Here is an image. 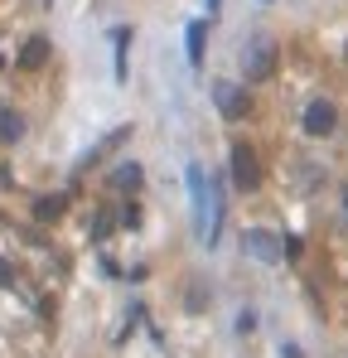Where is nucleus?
I'll return each instance as SVG.
<instances>
[{"label": "nucleus", "instance_id": "8", "mask_svg": "<svg viewBox=\"0 0 348 358\" xmlns=\"http://www.w3.org/2000/svg\"><path fill=\"white\" fill-rule=\"evenodd\" d=\"M126 49H131V24H116L112 29V78L126 83Z\"/></svg>", "mask_w": 348, "mask_h": 358}, {"label": "nucleus", "instance_id": "11", "mask_svg": "<svg viewBox=\"0 0 348 358\" xmlns=\"http://www.w3.org/2000/svg\"><path fill=\"white\" fill-rule=\"evenodd\" d=\"M44 59H49V44H44V39H29L24 54H20V68H39Z\"/></svg>", "mask_w": 348, "mask_h": 358}, {"label": "nucleus", "instance_id": "14", "mask_svg": "<svg viewBox=\"0 0 348 358\" xmlns=\"http://www.w3.org/2000/svg\"><path fill=\"white\" fill-rule=\"evenodd\" d=\"M344 208H348V194H344Z\"/></svg>", "mask_w": 348, "mask_h": 358}, {"label": "nucleus", "instance_id": "9", "mask_svg": "<svg viewBox=\"0 0 348 358\" xmlns=\"http://www.w3.org/2000/svg\"><path fill=\"white\" fill-rule=\"evenodd\" d=\"M112 184H116V189H131V194H136V189H140V165H136V160H126V165H116Z\"/></svg>", "mask_w": 348, "mask_h": 358}, {"label": "nucleus", "instance_id": "13", "mask_svg": "<svg viewBox=\"0 0 348 358\" xmlns=\"http://www.w3.org/2000/svg\"><path fill=\"white\" fill-rule=\"evenodd\" d=\"M0 286H15V266H10L5 257H0Z\"/></svg>", "mask_w": 348, "mask_h": 358}, {"label": "nucleus", "instance_id": "12", "mask_svg": "<svg viewBox=\"0 0 348 358\" xmlns=\"http://www.w3.org/2000/svg\"><path fill=\"white\" fill-rule=\"evenodd\" d=\"M63 208H68V194H54V199H39V203H34V213H39L44 223H49V218H58Z\"/></svg>", "mask_w": 348, "mask_h": 358}, {"label": "nucleus", "instance_id": "5", "mask_svg": "<svg viewBox=\"0 0 348 358\" xmlns=\"http://www.w3.org/2000/svg\"><path fill=\"white\" fill-rule=\"evenodd\" d=\"M271 63H276V44L271 39H252V49H247V78L256 83V78H271Z\"/></svg>", "mask_w": 348, "mask_h": 358}, {"label": "nucleus", "instance_id": "6", "mask_svg": "<svg viewBox=\"0 0 348 358\" xmlns=\"http://www.w3.org/2000/svg\"><path fill=\"white\" fill-rule=\"evenodd\" d=\"M334 126H339L334 102H324V97H319V102H310V107H305V131H310V136H329Z\"/></svg>", "mask_w": 348, "mask_h": 358}, {"label": "nucleus", "instance_id": "1", "mask_svg": "<svg viewBox=\"0 0 348 358\" xmlns=\"http://www.w3.org/2000/svg\"><path fill=\"white\" fill-rule=\"evenodd\" d=\"M184 184H189V203H194V223H198V238L208 233V175L198 160L184 165Z\"/></svg>", "mask_w": 348, "mask_h": 358}, {"label": "nucleus", "instance_id": "7", "mask_svg": "<svg viewBox=\"0 0 348 358\" xmlns=\"http://www.w3.org/2000/svg\"><path fill=\"white\" fill-rule=\"evenodd\" d=\"M203 39H208V20H189V29H184L189 68H203Z\"/></svg>", "mask_w": 348, "mask_h": 358}, {"label": "nucleus", "instance_id": "10", "mask_svg": "<svg viewBox=\"0 0 348 358\" xmlns=\"http://www.w3.org/2000/svg\"><path fill=\"white\" fill-rule=\"evenodd\" d=\"M24 136V121L15 117L10 107H0V141H20Z\"/></svg>", "mask_w": 348, "mask_h": 358}, {"label": "nucleus", "instance_id": "2", "mask_svg": "<svg viewBox=\"0 0 348 358\" xmlns=\"http://www.w3.org/2000/svg\"><path fill=\"white\" fill-rule=\"evenodd\" d=\"M228 165H232V184H237L242 194H252V189L261 184V165H256V155H252L242 141H237V145L228 150Z\"/></svg>", "mask_w": 348, "mask_h": 358}, {"label": "nucleus", "instance_id": "3", "mask_svg": "<svg viewBox=\"0 0 348 358\" xmlns=\"http://www.w3.org/2000/svg\"><path fill=\"white\" fill-rule=\"evenodd\" d=\"M242 247H247L256 262H266V266L286 262V252H281V238H276V233H266V228H247V233H242Z\"/></svg>", "mask_w": 348, "mask_h": 358}, {"label": "nucleus", "instance_id": "4", "mask_svg": "<svg viewBox=\"0 0 348 358\" xmlns=\"http://www.w3.org/2000/svg\"><path fill=\"white\" fill-rule=\"evenodd\" d=\"M213 97H218V112H223L228 121H242V117H247V107H252L242 83H218V87H213Z\"/></svg>", "mask_w": 348, "mask_h": 358}]
</instances>
